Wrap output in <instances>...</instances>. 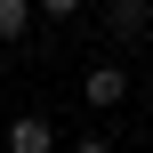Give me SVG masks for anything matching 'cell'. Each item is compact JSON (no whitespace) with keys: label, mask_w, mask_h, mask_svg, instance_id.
I'll list each match as a JSON object with an SVG mask.
<instances>
[{"label":"cell","mask_w":153,"mask_h":153,"mask_svg":"<svg viewBox=\"0 0 153 153\" xmlns=\"http://www.w3.org/2000/svg\"><path fill=\"white\" fill-rule=\"evenodd\" d=\"M73 153H121V145H113V137H81Z\"/></svg>","instance_id":"6"},{"label":"cell","mask_w":153,"mask_h":153,"mask_svg":"<svg viewBox=\"0 0 153 153\" xmlns=\"http://www.w3.org/2000/svg\"><path fill=\"white\" fill-rule=\"evenodd\" d=\"M97 32H105L113 48H137L153 32V0H105V24H97Z\"/></svg>","instance_id":"1"},{"label":"cell","mask_w":153,"mask_h":153,"mask_svg":"<svg viewBox=\"0 0 153 153\" xmlns=\"http://www.w3.org/2000/svg\"><path fill=\"white\" fill-rule=\"evenodd\" d=\"M81 8H89V0H40V16H56V24H65V16H81Z\"/></svg>","instance_id":"5"},{"label":"cell","mask_w":153,"mask_h":153,"mask_svg":"<svg viewBox=\"0 0 153 153\" xmlns=\"http://www.w3.org/2000/svg\"><path fill=\"white\" fill-rule=\"evenodd\" d=\"M32 16H40V0H0V48H16L32 32Z\"/></svg>","instance_id":"4"},{"label":"cell","mask_w":153,"mask_h":153,"mask_svg":"<svg viewBox=\"0 0 153 153\" xmlns=\"http://www.w3.org/2000/svg\"><path fill=\"white\" fill-rule=\"evenodd\" d=\"M8 153H56L48 113H16V121H8Z\"/></svg>","instance_id":"3"},{"label":"cell","mask_w":153,"mask_h":153,"mask_svg":"<svg viewBox=\"0 0 153 153\" xmlns=\"http://www.w3.org/2000/svg\"><path fill=\"white\" fill-rule=\"evenodd\" d=\"M81 97H89V113H113V105L129 97V73H121V65H89V73H81Z\"/></svg>","instance_id":"2"}]
</instances>
